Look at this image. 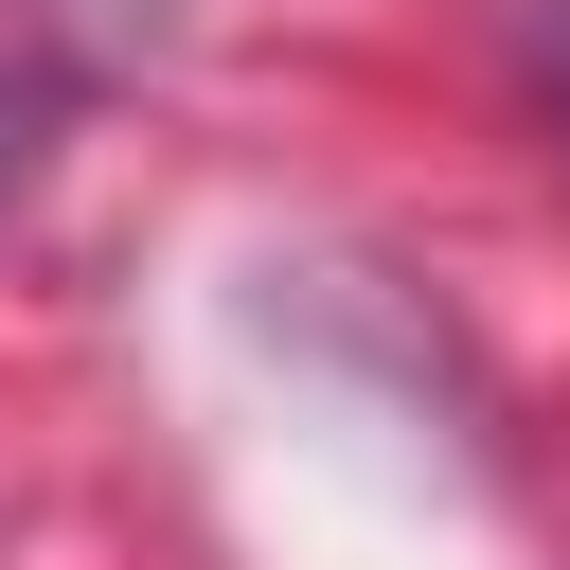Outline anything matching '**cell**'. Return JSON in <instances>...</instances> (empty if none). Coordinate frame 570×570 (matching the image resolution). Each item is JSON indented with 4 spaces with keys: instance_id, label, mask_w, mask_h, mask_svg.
I'll return each mask as SVG.
<instances>
[{
    "instance_id": "cell-1",
    "label": "cell",
    "mask_w": 570,
    "mask_h": 570,
    "mask_svg": "<svg viewBox=\"0 0 570 570\" xmlns=\"http://www.w3.org/2000/svg\"><path fill=\"white\" fill-rule=\"evenodd\" d=\"M0 178H18V107H0Z\"/></svg>"
}]
</instances>
